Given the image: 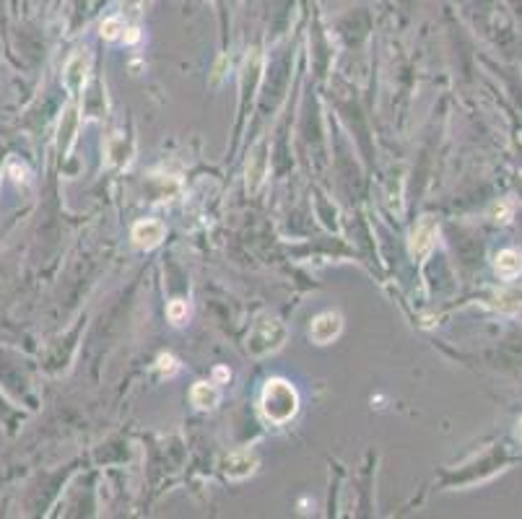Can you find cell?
<instances>
[{
  "label": "cell",
  "mask_w": 522,
  "mask_h": 519,
  "mask_svg": "<svg viewBox=\"0 0 522 519\" xmlns=\"http://www.w3.org/2000/svg\"><path fill=\"white\" fill-rule=\"evenodd\" d=\"M262 415L271 421V424H286L291 421L299 411V392L291 382L286 379H268V384L262 387L260 397Z\"/></svg>",
  "instance_id": "6da1fadb"
},
{
  "label": "cell",
  "mask_w": 522,
  "mask_h": 519,
  "mask_svg": "<svg viewBox=\"0 0 522 519\" xmlns=\"http://www.w3.org/2000/svg\"><path fill=\"white\" fill-rule=\"evenodd\" d=\"M286 341V327L284 322L278 317H260L255 322V327L249 330L247 338V348L249 354L255 356H265L278 351Z\"/></svg>",
  "instance_id": "7a4b0ae2"
},
{
  "label": "cell",
  "mask_w": 522,
  "mask_h": 519,
  "mask_svg": "<svg viewBox=\"0 0 522 519\" xmlns=\"http://www.w3.org/2000/svg\"><path fill=\"white\" fill-rule=\"evenodd\" d=\"M437 236H440V226L431 216H424L418 224H416L413 234H411V252L418 260L429 257V252L437 244Z\"/></svg>",
  "instance_id": "3957f363"
},
{
  "label": "cell",
  "mask_w": 522,
  "mask_h": 519,
  "mask_svg": "<svg viewBox=\"0 0 522 519\" xmlns=\"http://www.w3.org/2000/svg\"><path fill=\"white\" fill-rule=\"evenodd\" d=\"M341 330H343V317L338 312H322V314L312 319L309 335L317 345H328L341 335Z\"/></svg>",
  "instance_id": "277c9868"
},
{
  "label": "cell",
  "mask_w": 522,
  "mask_h": 519,
  "mask_svg": "<svg viewBox=\"0 0 522 519\" xmlns=\"http://www.w3.org/2000/svg\"><path fill=\"white\" fill-rule=\"evenodd\" d=\"M89 65H91V55H89V49H78V52L68 60L65 73H63V81H65V86H68V91H71L73 96H78V91L86 86Z\"/></svg>",
  "instance_id": "5b68a950"
},
{
  "label": "cell",
  "mask_w": 522,
  "mask_h": 519,
  "mask_svg": "<svg viewBox=\"0 0 522 519\" xmlns=\"http://www.w3.org/2000/svg\"><path fill=\"white\" fill-rule=\"evenodd\" d=\"M265 177H268V143L260 141L252 148L249 161H247V189L252 195L260 192Z\"/></svg>",
  "instance_id": "8992f818"
},
{
  "label": "cell",
  "mask_w": 522,
  "mask_h": 519,
  "mask_svg": "<svg viewBox=\"0 0 522 519\" xmlns=\"http://www.w3.org/2000/svg\"><path fill=\"white\" fill-rule=\"evenodd\" d=\"M166 236V226L161 221H154V218H146V221H138L133 226V244L141 249H154L164 242Z\"/></svg>",
  "instance_id": "52a82bcc"
},
{
  "label": "cell",
  "mask_w": 522,
  "mask_h": 519,
  "mask_svg": "<svg viewBox=\"0 0 522 519\" xmlns=\"http://www.w3.org/2000/svg\"><path fill=\"white\" fill-rule=\"evenodd\" d=\"M258 468V457L249 454V452H231L229 457H224L221 462V472H224L229 481H242L249 478Z\"/></svg>",
  "instance_id": "ba28073f"
},
{
  "label": "cell",
  "mask_w": 522,
  "mask_h": 519,
  "mask_svg": "<svg viewBox=\"0 0 522 519\" xmlns=\"http://www.w3.org/2000/svg\"><path fill=\"white\" fill-rule=\"evenodd\" d=\"M494 268H497V273L504 278V281L517 278V275L522 273V252H517V249H501V252L497 255Z\"/></svg>",
  "instance_id": "9c48e42d"
},
{
  "label": "cell",
  "mask_w": 522,
  "mask_h": 519,
  "mask_svg": "<svg viewBox=\"0 0 522 519\" xmlns=\"http://www.w3.org/2000/svg\"><path fill=\"white\" fill-rule=\"evenodd\" d=\"M192 397V405L195 408H201V411H214L216 405H218V389L214 384H208V382H198L190 392Z\"/></svg>",
  "instance_id": "30bf717a"
},
{
  "label": "cell",
  "mask_w": 522,
  "mask_h": 519,
  "mask_svg": "<svg viewBox=\"0 0 522 519\" xmlns=\"http://www.w3.org/2000/svg\"><path fill=\"white\" fill-rule=\"evenodd\" d=\"M166 317H169V322H174V325H182V322L188 319V301L174 299V301L166 307Z\"/></svg>",
  "instance_id": "8fae6325"
},
{
  "label": "cell",
  "mask_w": 522,
  "mask_h": 519,
  "mask_svg": "<svg viewBox=\"0 0 522 519\" xmlns=\"http://www.w3.org/2000/svg\"><path fill=\"white\" fill-rule=\"evenodd\" d=\"M122 32H125L122 19H107V21L102 24V36H104V39H117Z\"/></svg>",
  "instance_id": "7c38bea8"
},
{
  "label": "cell",
  "mask_w": 522,
  "mask_h": 519,
  "mask_svg": "<svg viewBox=\"0 0 522 519\" xmlns=\"http://www.w3.org/2000/svg\"><path fill=\"white\" fill-rule=\"evenodd\" d=\"M159 369L166 371V374H174V371H177V361H174L172 356H161V358H159Z\"/></svg>",
  "instance_id": "4fadbf2b"
},
{
  "label": "cell",
  "mask_w": 522,
  "mask_h": 519,
  "mask_svg": "<svg viewBox=\"0 0 522 519\" xmlns=\"http://www.w3.org/2000/svg\"><path fill=\"white\" fill-rule=\"evenodd\" d=\"M216 379L221 382V379H229V371L226 369H216Z\"/></svg>",
  "instance_id": "5bb4252c"
},
{
  "label": "cell",
  "mask_w": 522,
  "mask_h": 519,
  "mask_svg": "<svg viewBox=\"0 0 522 519\" xmlns=\"http://www.w3.org/2000/svg\"><path fill=\"white\" fill-rule=\"evenodd\" d=\"M138 29H130V34H128V42H138Z\"/></svg>",
  "instance_id": "9a60e30c"
},
{
  "label": "cell",
  "mask_w": 522,
  "mask_h": 519,
  "mask_svg": "<svg viewBox=\"0 0 522 519\" xmlns=\"http://www.w3.org/2000/svg\"><path fill=\"white\" fill-rule=\"evenodd\" d=\"M520 439H522V421H520Z\"/></svg>",
  "instance_id": "2e32d148"
}]
</instances>
